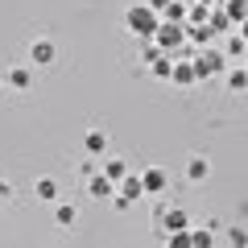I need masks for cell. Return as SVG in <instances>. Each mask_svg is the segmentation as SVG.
Wrapping results in <instances>:
<instances>
[{
	"label": "cell",
	"instance_id": "obj_1",
	"mask_svg": "<svg viewBox=\"0 0 248 248\" xmlns=\"http://www.w3.org/2000/svg\"><path fill=\"white\" fill-rule=\"evenodd\" d=\"M124 25L133 29L137 37H153V33H157V25H161V13L153 9V4H137V9H128Z\"/></svg>",
	"mask_w": 248,
	"mask_h": 248
},
{
	"label": "cell",
	"instance_id": "obj_2",
	"mask_svg": "<svg viewBox=\"0 0 248 248\" xmlns=\"http://www.w3.org/2000/svg\"><path fill=\"white\" fill-rule=\"evenodd\" d=\"M153 42H157L166 54H178V50H182V42H186V21H166V17H161Z\"/></svg>",
	"mask_w": 248,
	"mask_h": 248
},
{
	"label": "cell",
	"instance_id": "obj_3",
	"mask_svg": "<svg viewBox=\"0 0 248 248\" xmlns=\"http://www.w3.org/2000/svg\"><path fill=\"white\" fill-rule=\"evenodd\" d=\"M223 66H228V50H203V54H195V71H199V79L223 75Z\"/></svg>",
	"mask_w": 248,
	"mask_h": 248
},
{
	"label": "cell",
	"instance_id": "obj_4",
	"mask_svg": "<svg viewBox=\"0 0 248 248\" xmlns=\"http://www.w3.org/2000/svg\"><path fill=\"white\" fill-rule=\"evenodd\" d=\"M116 186H120V190H116V207H128V203H137V199L145 195V182L141 178H128V174H124Z\"/></svg>",
	"mask_w": 248,
	"mask_h": 248
},
{
	"label": "cell",
	"instance_id": "obj_5",
	"mask_svg": "<svg viewBox=\"0 0 248 248\" xmlns=\"http://www.w3.org/2000/svg\"><path fill=\"white\" fill-rule=\"evenodd\" d=\"M157 223H161V232H166V236H174V232H186V211H178V207H161Z\"/></svg>",
	"mask_w": 248,
	"mask_h": 248
},
{
	"label": "cell",
	"instance_id": "obj_6",
	"mask_svg": "<svg viewBox=\"0 0 248 248\" xmlns=\"http://www.w3.org/2000/svg\"><path fill=\"white\" fill-rule=\"evenodd\" d=\"M87 195H91V199H112V195H116V182L104 174V170H99V174L87 178Z\"/></svg>",
	"mask_w": 248,
	"mask_h": 248
},
{
	"label": "cell",
	"instance_id": "obj_7",
	"mask_svg": "<svg viewBox=\"0 0 248 248\" xmlns=\"http://www.w3.org/2000/svg\"><path fill=\"white\" fill-rule=\"evenodd\" d=\"M54 54H58V50H54V42H50V37H37V42L29 46V62H33V66H50V62H54Z\"/></svg>",
	"mask_w": 248,
	"mask_h": 248
},
{
	"label": "cell",
	"instance_id": "obj_8",
	"mask_svg": "<svg viewBox=\"0 0 248 248\" xmlns=\"http://www.w3.org/2000/svg\"><path fill=\"white\" fill-rule=\"evenodd\" d=\"M207 178H211V161L203 153H195V157L186 161V182H207Z\"/></svg>",
	"mask_w": 248,
	"mask_h": 248
},
{
	"label": "cell",
	"instance_id": "obj_9",
	"mask_svg": "<svg viewBox=\"0 0 248 248\" xmlns=\"http://www.w3.org/2000/svg\"><path fill=\"white\" fill-rule=\"evenodd\" d=\"M170 79L178 83V87H190V83L199 79V71H195V58L186 62V58H174V75H170Z\"/></svg>",
	"mask_w": 248,
	"mask_h": 248
},
{
	"label": "cell",
	"instance_id": "obj_10",
	"mask_svg": "<svg viewBox=\"0 0 248 248\" xmlns=\"http://www.w3.org/2000/svg\"><path fill=\"white\" fill-rule=\"evenodd\" d=\"M141 182H145V195H161L170 178H166V170H161V166H149V170L141 174Z\"/></svg>",
	"mask_w": 248,
	"mask_h": 248
},
{
	"label": "cell",
	"instance_id": "obj_11",
	"mask_svg": "<svg viewBox=\"0 0 248 248\" xmlns=\"http://www.w3.org/2000/svg\"><path fill=\"white\" fill-rule=\"evenodd\" d=\"M83 149H87L91 157H104V153H108V133H104V128H91V133H83Z\"/></svg>",
	"mask_w": 248,
	"mask_h": 248
},
{
	"label": "cell",
	"instance_id": "obj_12",
	"mask_svg": "<svg viewBox=\"0 0 248 248\" xmlns=\"http://www.w3.org/2000/svg\"><path fill=\"white\" fill-rule=\"evenodd\" d=\"M4 83H9L13 91H25L29 83H33V75H29V66H13V71L4 75Z\"/></svg>",
	"mask_w": 248,
	"mask_h": 248
},
{
	"label": "cell",
	"instance_id": "obj_13",
	"mask_svg": "<svg viewBox=\"0 0 248 248\" xmlns=\"http://www.w3.org/2000/svg\"><path fill=\"white\" fill-rule=\"evenodd\" d=\"M33 195L42 199V203H54V199H58V182H54V178H37V182H33Z\"/></svg>",
	"mask_w": 248,
	"mask_h": 248
},
{
	"label": "cell",
	"instance_id": "obj_14",
	"mask_svg": "<svg viewBox=\"0 0 248 248\" xmlns=\"http://www.w3.org/2000/svg\"><path fill=\"white\" fill-rule=\"evenodd\" d=\"M149 71L157 75V79H170V75H174V54H161L157 62H149Z\"/></svg>",
	"mask_w": 248,
	"mask_h": 248
},
{
	"label": "cell",
	"instance_id": "obj_15",
	"mask_svg": "<svg viewBox=\"0 0 248 248\" xmlns=\"http://www.w3.org/2000/svg\"><path fill=\"white\" fill-rule=\"evenodd\" d=\"M54 219H58V228H71V223L79 219V211H75L71 203H58V207H54Z\"/></svg>",
	"mask_w": 248,
	"mask_h": 248
},
{
	"label": "cell",
	"instance_id": "obj_16",
	"mask_svg": "<svg viewBox=\"0 0 248 248\" xmlns=\"http://www.w3.org/2000/svg\"><path fill=\"white\" fill-rule=\"evenodd\" d=\"M141 42H145V46H141V62H145V66H149V62H157L161 54H166L157 42H153V37H141Z\"/></svg>",
	"mask_w": 248,
	"mask_h": 248
},
{
	"label": "cell",
	"instance_id": "obj_17",
	"mask_svg": "<svg viewBox=\"0 0 248 248\" xmlns=\"http://www.w3.org/2000/svg\"><path fill=\"white\" fill-rule=\"evenodd\" d=\"M104 174H108V178H112V182H120V178H124V174H128V166H124V161H120V157H108V161H104Z\"/></svg>",
	"mask_w": 248,
	"mask_h": 248
},
{
	"label": "cell",
	"instance_id": "obj_18",
	"mask_svg": "<svg viewBox=\"0 0 248 248\" xmlns=\"http://www.w3.org/2000/svg\"><path fill=\"white\" fill-rule=\"evenodd\" d=\"M228 87H232V91H244V87H248V66H236V71H228Z\"/></svg>",
	"mask_w": 248,
	"mask_h": 248
},
{
	"label": "cell",
	"instance_id": "obj_19",
	"mask_svg": "<svg viewBox=\"0 0 248 248\" xmlns=\"http://www.w3.org/2000/svg\"><path fill=\"white\" fill-rule=\"evenodd\" d=\"M223 13H228V17L240 25V21L248 17V0H228V9H223Z\"/></svg>",
	"mask_w": 248,
	"mask_h": 248
},
{
	"label": "cell",
	"instance_id": "obj_20",
	"mask_svg": "<svg viewBox=\"0 0 248 248\" xmlns=\"http://www.w3.org/2000/svg\"><path fill=\"white\" fill-rule=\"evenodd\" d=\"M244 50H248V42H244L240 33H232V37H228V54H232V58H240Z\"/></svg>",
	"mask_w": 248,
	"mask_h": 248
},
{
	"label": "cell",
	"instance_id": "obj_21",
	"mask_svg": "<svg viewBox=\"0 0 248 248\" xmlns=\"http://www.w3.org/2000/svg\"><path fill=\"white\" fill-rule=\"evenodd\" d=\"M207 25H211L215 33H219V29H228V25H236V21H232L228 13H211V21H207Z\"/></svg>",
	"mask_w": 248,
	"mask_h": 248
},
{
	"label": "cell",
	"instance_id": "obj_22",
	"mask_svg": "<svg viewBox=\"0 0 248 248\" xmlns=\"http://www.w3.org/2000/svg\"><path fill=\"white\" fill-rule=\"evenodd\" d=\"M161 17H166V21H186V4H178V0H174V4H170Z\"/></svg>",
	"mask_w": 248,
	"mask_h": 248
},
{
	"label": "cell",
	"instance_id": "obj_23",
	"mask_svg": "<svg viewBox=\"0 0 248 248\" xmlns=\"http://www.w3.org/2000/svg\"><path fill=\"white\" fill-rule=\"evenodd\" d=\"M228 240H232V244H248V232H240V228H232V232H228Z\"/></svg>",
	"mask_w": 248,
	"mask_h": 248
},
{
	"label": "cell",
	"instance_id": "obj_24",
	"mask_svg": "<svg viewBox=\"0 0 248 248\" xmlns=\"http://www.w3.org/2000/svg\"><path fill=\"white\" fill-rule=\"evenodd\" d=\"M190 244H211V232H190Z\"/></svg>",
	"mask_w": 248,
	"mask_h": 248
},
{
	"label": "cell",
	"instance_id": "obj_25",
	"mask_svg": "<svg viewBox=\"0 0 248 248\" xmlns=\"http://www.w3.org/2000/svg\"><path fill=\"white\" fill-rule=\"evenodd\" d=\"M149 4H153V9H157V13H166L170 4H174V0H149Z\"/></svg>",
	"mask_w": 248,
	"mask_h": 248
},
{
	"label": "cell",
	"instance_id": "obj_26",
	"mask_svg": "<svg viewBox=\"0 0 248 248\" xmlns=\"http://www.w3.org/2000/svg\"><path fill=\"white\" fill-rule=\"evenodd\" d=\"M240 37H244V42H248V17L240 21Z\"/></svg>",
	"mask_w": 248,
	"mask_h": 248
},
{
	"label": "cell",
	"instance_id": "obj_27",
	"mask_svg": "<svg viewBox=\"0 0 248 248\" xmlns=\"http://www.w3.org/2000/svg\"><path fill=\"white\" fill-rule=\"evenodd\" d=\"M0 87H4V75H0Z\"/></svg>",
	"mask_w": 248,
	"mask_h": 248
},
{
	"label": "cell",
	"instance_id": "obj_28",
	"mask_svg": "<svg viewBox=\"0 0 248 248\" xmlns=\"http://www.w3.org/2000/svg\"><path fill=\"white\" fill-rule=\"evenodd\" d=\"M203 4H215V0H203Z\"/></svg>",
	"mask_w": 248,
	"mask_h": 248
},
{
	"label": "cell",
	"instance_id": "obj_29",
	"mask_svg": "<svg viewBox=\"0 0 248 248\" xmlns=\"http://www.w3.org/2000/svg\"><path fill=\"white\" fill-rule=\"evenodd\" d=\"M244 66H248V62H244Z\"/></svg>",
	"mask_w": 248,
	"mask_h": 248
}]
</instances>
